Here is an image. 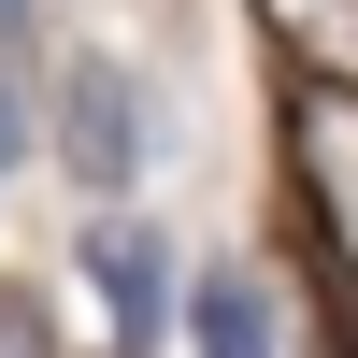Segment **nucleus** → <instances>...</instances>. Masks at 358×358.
<instances>
[{"label":"nucleus","mask_w":358,"mask_h":358,"mask_svg":"<svg viewBox=\"0 0 358 358\" xmlns=\"http://www.w3.org/2000/svg\"><path fill=\"white\" fill-rule=\"evenodd\" d=\"M15 129H29V115H15V86H0V172H15Z\"/></svg>","instance_id":"7"},{"label":"nucleus","mask_w":358,"mask_h":358,"mask_svg":"<svg viewBox=\"0 0 358 358\" xmlns=\"http://www.w3.org/2000/svg\"><path fill=\"white\" fill-rule=\"evenodd\" d=\"M15 29H29V0H0V43H15Z\"/></svg>","instance_id":"8"},{"label":"nucleus","mask_w":358,"mask_h":358,"mask_svg":"<svg viewBox=\"0 0 358 358\" xmlns=\"http://www.w3.org/2000/svg\"><path fill=\"white\" fill-rule=\"evenodd\" d=\"M187 330H201V358H273V287L258 273H201L187 287Z\"/></svg>","instance_id":"4"},{"label":"nucleus","mask_w":358,"mask_h":358,"mask_svg":"<svg viewBox=\"0 0 358 358\" xmlns=\"http://www.w3.org/2000/svg\"><path fill=\"white\" fill-rule=\"evenodd\" d=\"M143 143H158V115H143L129 57H72V72H57V172L115 215V201H129V172H143Z\"/></svg>","instance_id":"1"},{"label":"nucleus","mask_w":358,"mask_h":358,"mask_svg":"<svg viewBox=\"0 0 358 358\" xmlns=\"http://www.w3.org/2000/svg\"><path fill=\"white\" fill-rule=\"evenodd\" d=\"M86 301H101V330L129 358L172 330V244H158V215H86Z\"/></svg>","instance_id":"2"},{"label":"nucleus","mask_w":358,"mask_h":358,"mask_svg":"<svg viewBox=\"0 0 358 358\" xmlns=\"http://www.w3.org/2000/svg\"><path fill=\"white\" fill-rule=\"evenodd\" d=\"M0 358H57V344H43V315H29L15 287H0Z\"/></svg>","instance_id":"6"},{"label":"nucleus","mask_w":358,"mask_h":358,"mask_svg":"<svg viewBox=\"0 0 358 358\" xmlns=\"http://www.w3.org/2000/svg\"><path fill=\"white\" fill-rule=\"evenodd\" d=\"M273 29H287V43H315V57H344V72H358V0H273Z\"/></svg>","instance_id":"5"},{"label":"nucleus","mask_w":358,"mask_h":358,"mask_svg":"<svg viewBox=\"0 0 358 358\" xmlns=\"http://www.w3.org/2000/svg\"><path fill=\"white\" fill-rule=\"evenodd\" d=\"M287 143H301V187H315V215H330V244L358 273V86H301Z\"/></svg>","instance_id":"3"}]
</instances>
